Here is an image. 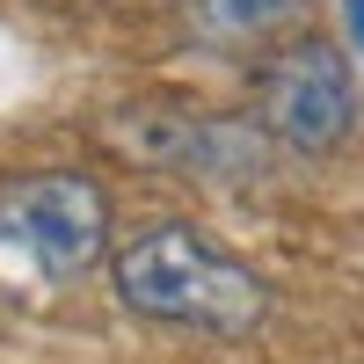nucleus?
<instances>
[{"instance_id":"obj_4","label":"nucleus","mask_w":364,"mask_h":364,"mask_svg":"<svg viewBox=\"0 0 364 364\" xmlns=\"http://www.w3.org/2000/svg\"><path fill=\"white\" fill-rule=\"evenodd\" d=\"M109 139L146 168H197V175H240L262 161V139L248 124H204V117H175L154 102H132L109 117Z\"/></svg>"},{"instance_id":"obj_6","label":"nucleus","mask_w":364,"mask_h":364,"mask_svg":"<svg viewBox=\"0 0 364 364\" xmlns=\"http://www.w3.org/2000/svg\"><path fill=\"white\" fill-rule=\"evenodd\" d=\"M343 22H350V44L364 51V0H343Z\"/></svg>"},{"instance_id":"obj_5","label":"nucleus","mask_w":364,"mask_h":364,"mask_svg":"<svg viewBox=\"0 0 364 364\" xmlns=\"http://www.w3.org/2000/svg\"><path fill=\"white\" fill-rule=\"evenodd\" d=\"M306 15V0H182V22H190V37L211 44V51H240V44H262L291 29Z\"/></svg>"},{"instance_id":"obj_3","label":"nucleus","mask_w":364,"mask_h":364,"mask_svg":"<svg viewBox=\"0 0 364 364\" xmlns=\"http://www.w3.org/2000/svg\"><path fill=\"white\" fill-rule=\"evenodd\" d=\"M0 233L22 240V248L37 255V269L73 277L109 240V197L87 175H73V168L29 175V182H8V190H0Z\"/></svg>"},{"instance_id":"obj_2","label":"nucleus","mask_w":364,"mask_h":364,"mask_svg":"<svg viewBox=\"0 0 364 364\" xmlns=\"http://www.w3.org/2000/svg\"><path fill=\"white\" fill-rule=\"evenodd\" d=\"M255 109L262 124L277 132L291 154H336L357 124V80H350V58L328 44V37H299L262 66L255 80Z\"/></svg>"},{"instance_id":"obj_1","label":"nucleus","mask_w":364,"mask_h":364,"mask_svg":"<svg viewBox=\"0 0 364 364\" xmlns=\"http://www.w3.org/2000/svg\"><path fill=\"white\" fill-rule=\"evenodd\" d=\"M117 299L139 321L161 328H197V336H248L269 314L262 277L197 226H146L117 255Z\"/></svg>"}]
</instances>
